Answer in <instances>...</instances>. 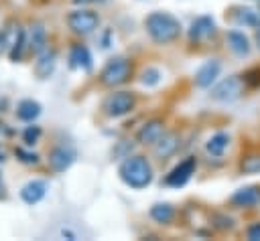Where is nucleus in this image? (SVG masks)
I'll return each instance as SVG.
<instances>
[{
  "instance_id": "9d476101",
  "label": "nucleus",
  "mask_w": 260,
  "mask_h": 241,
  "mask_svg": "<svg viewBox=\"0 0 260 241\" xmlns=\"http://www.w3.org/2000/svg\"><path fill=\"white\" fill-rule=\"evenodd\" d=\"M219 73H221V61L215 59V57H213V59H207V61L195 71V77H193L195 87H199V89H209V87L217 81Z\"/></svg>"
},
{
  "instance_id": "aec40b11",
  "label": "nucleus",
  "mask_w": 260,
  "mask_h": 241,
  "mask_svg": "<svg viewBox=\"0 0 260 241\" xmlns=\"http://www.w3.org/2000/svg\"><path fill=\"white\" fill-rule=\"evenodd\" d=\"M41 113H43V105L37 99H20L16 105V117L20 122L32 124Z\"/></svg>"
},
{
  "instance_id": "b1692460",
  "label": "nucleus",
  "mask_w": 260,
  "mask_h": 241,
  "mask_svg": "<svg viewBox=\"0 0 260 241\" xmlns=\"http://www.w3.org/2000/svg\"><path fill=\"white\" fill-rule=\"evenodd\" d=\"M160 77H162V73H160L156 67H146V69L140 73V83H142L144 87H156V85L160 83Z\"/></svg>"
},
{
  "instance_id": "7c9ffc66",
  "label": "nucleus",
  "mask_w": 260,
  "mask_h": 241,
  "mask_svg": "<svg viewBox=\"0 0 260 241\" xmlns=\"http://www.w3.org/2000/svg\"><path fill=\"white\" fill-rule=\"evenodd\" d=\"M75 6H85V4H91L93 0H71Z\"/></svg>"
},
{
  "instance_id": "6ab92c4d",
  "label": "nucleus",
  "mask_w": 260,
  "mask_h": 241,
  "mask_svg": "<svg viewBox=\"0 0 260 241\" xmlns=\"http://www.w3.org/2000/svg\"><path fill=\"white\" fill-rule=\"evenodd\" d=\"M225 43H228V47H230V51H232L234 55H238V57L250 55L252 45H250L248 36H246L242 30H230V32L225 34Z\"/></svg>"
},
{
  "instance_id": "2f4dec72",
  "label": "nucleus",
  "mask_w": 260,
  "mask_h": 241,
  "mask_svg": "<svg viewBox=\"0 0 260 241\" xmlns=\"http://www.w3.org/2000/svg\"><path fill=\"white\" fill-rule=\"evenodd\" d=\"M254 43H256V49L260 51V30H256V36H254Z\"/></svg>"
},
{
  "instance_id": "20e7f679",
  "label": "nucleus",
  "mask_w": 260,
  "mask_h": 241,
  "mask_svg": "<svg viewBox=\"0 0 260 241\" xmlns=\"http://www.w3.org/2000/svg\"><path fill=\"white\" fill-rule=\"evenodd\" d=\"M67 26L71 28V32L87 36L91 32L98 30L100 26V14L89 10V8H75L67 14Z\"/></svg>"
},
{
  "instance_id": "f3484780",
  "label": "nucleus",
  "mask_w": 260,
  "mask_h": 241,
  "mask_svg": "<svg viewBox=\"0 0 260 241\" xmlns=\"http://www.w3.org/2000/svg\"><path fill=\"white\" fill-rule=\"evenodd\" d=\"M230 200L238 209H252L260 203V188L258 186H242L232 194Z\"/></svg>"
},
{
  "instance_id": "1a4fd4ad",
  "label": "nucleus",
  "mask_w": 260,
  "mask_h": 241,
  "mask_svg": "<svg viewBox=\"0 0 260 241\" xmlns=\"http://www.w3.org/2000/svg\"><path fill=\"white\" fill-rule=\"evenodd\" d=\"M215 30H217V26H215L213 16L203 14V16H197V18L191 22L187 36H189V43L199 45V43H205L207 38H211V36L215 34Z\"/></svg>"
},
{
  "instance_id": "412c9836",
  "label": "nucleus",
  "mask_w": 260,
  "mask_h": 241,
  "mask_svg": "<svg viewBox=\"0 0 260 241\" xmlns=\"http://www.w3.org/2000/svg\"><path fill=\"white\" fill-rule=\"evenodd\" d=\"M228 146H230V134L217 132V134H213V136L205 142V152H207L209 156H213V158H219V156H223V152H225Z\"/></svg>"
},
{
  "instance_id": "dca6fc26",
  "label": "nucleus",
  "mask_w": 260,
  "mask_h": 241,
  "mask_svg": "<svg viewBox=\"0 0 260 241\" xmlns=\"http://www.w3.org/2000/svg\"><path fill=\"white\" fill-rule=\"evenodd\" d=\"M69 67L89 73L93 69V57L85 45H73L69 51Z\"/></svg>"
},
{
  "instance_id": "ddd939ff",
  "label": "nucleus",
  "mask_w": 260,
  "mask_h": 241,
  "mask_svg": "<svg viewBox=\"0 0 260 241\" xmlns=\"http://www.w3.org/2000/svg\"><path fill=\"white\" fill-rule=\"evenodd\" d=\"M55 67H57V51L55 49H45L37 55V61H35V75L39 79H49L53 73H55Z\"/></svg>"
},
{
  "instance_id": "cd10ccee",
  "label": "nucleus",
  "mask_w": 260,
  "mask_h": 241,
  "mask_svg": "<svg viewBox=\"0 0 260 241\" xmlns=\"http://www.w3.org/2000/svg\"><path fill=\"white\" fill-rule=\"evenodd\" d=\"M213 219H215V221H219V223H215V227H217V229H221V231L234 229V219H232V217H228V215H215Z\"/></svg>"
},
{
  "instance_id": "39448f33",
  "label": "nucleus",
  "mask_w": 260,
  "mask_h": 241,
  "mask_svg": "<svg viewBox=\"0 0 260 241\" xmlns=\"http://www.w3.org/2000/svg\"><path fill=\"white\" fill-rule=\"evenodd\" d=\"M134 105H136V97L132 91H114L104 99L102 109L108 117L118 119V117L128 115L134 109Z\"/></svg>"
},
{
  "instance_id": "423d86ee",
  "label": "nucleus",
  "mask_w": 260,
  "mask_h": 241,
  "mask_svg": "<svg viewBox=\"0 0 260 241\" xmlns=\"http://www.w3.org/2000/svg\"><path fill=\"white\" fill-rule=\"evenodd\" d=\"M244 91V81L242 77L238 75H230L221 81H217L211 91H209V97L215 99V101H221V103H230V101H236Z\"/></svg>"
},
{
  "instance_id": "4468645a",
  "label": "nucleus",
  "mask_w": 260,
  "mask_h": 241,
  "mask_svg": "<svg viewBox=\"0 0 260 241\" xmlns=\"http://www.w3.org/2000/svg\"><path fill=\"white\" fill-rule=\"evenodd\" d=\"M26 51V30L20 26H14L8 30V57L12 63H18Z\"/></svg>"
},
{
  "instance_id": "7ed1b4c3",
  "label": "nucleus",
  "mask_w": 260,
  "mask_h": 241,
  "mask_svg": "<svg viewBox=\"0 0 260 241\" xmlns=\"http://www.w3.org/2000/svg\"><path fill=\"white\" fill-rule=\"evenodd\" d=\"M130 75H132V63H130V59H126V57H114V59H110L104 65V69L100 73V81L106 87H118V85L126 83L130 79Z\"/></svg>"
},
{
  "instance_id": "393cba45",
  "label": "nucleus",
  "mask_w": 260,
  "mask_h": 241,
  "mask_svg": "<svg viewBox=\"0 0 260 241\" xmlns=\"http://www.w3.org/2000/svg\"><path fill=\"white\" fill-rule=\"evenodd\" d=\"M41 134H43V130H41V126H26L24 128V132H22V142H24V146L26 148H32L39 140H41Z\"/></svg>"
},
{
  "instance_id": "c85d7f7f",
  "label": "nucleus",
  "mask_w": 260,
  "mask_h": 241,
  "mask_svg": "<svg viewBox=\"0 0 260 241\" xmlns=\"http://www.w3.org/2000/svg\"><path fill=\"white\" fill-rule=\"evenodd\" d=\"M246 237H248L250 241H260V221H258V223H252V225L248 227Z\"/></svg>"
},
{
  "instance_id": "9b49d317",
  "label": "nucleus",
  "mask_w": 260,
  "mask_h": 241,
  "mask_svg": "<svg viewBox=\"0 0 260 241\" xmlns=\"http://www.w3.org/2000/svg\"><path fill=\"white\" fill-rule=\"evenodd\" d=\"M18 194H20L24 205H30V207L39 205L45 198V194H47V182L41 180V178H32V180H28V182H24L20 186Z\"/></svg>"
},
{
  "instance_id": "6e6552de",
  "label": "nucleus",
  "mask_w": 260,
  "mask_h": 241,
  "mask_svg": "<svg viewBox=\"0 0 260 241\" xmlns=\"http://www.w3.org/2000/svg\"><path fill=\"white\" fill-rule=\"evenodd\" d=\"M77 160V150L71 144H59L53 146L49 152V168L53 172H65L73 166V162Z\"/></svg>"
},
{
  "instance_id": "5701e85b",
  "label": "nucleus",
  "mask_w": 260,
  "mask_h": 241,
  "mask_svg": "<svg viewBox=\"0 0 260 241\" xmlns=\"http://www.w3.org/2000/svg\"><path fill=\"white\" fill-rule=\"evenodd\" d=\"M234 22L238 26H252V28H260V12L252 10V8H236L232 14Z\"/></svg>"
},
{
  "instance_id": "c756f323",
  "label": "nucleus",
  "mask_w": 260,
  "mask_h": 241,
  "mask_svg": "<svg viewBox=\"0 0 260 241\" xmlns=\"http://www.w3.org/2000/svg\"><path fill=\"white\" fill-rule=\"evenodd\" d=\"M6 198H8V190H6V182H4V176L0 170V200H6Z\"/></svg>"
},
{
  "instance_id": "473e14b6",
  "label": "nucleus",
  "mask_w": 260,
  "mask_h": 241,
  "mask_svg": "<svg viewBox=\"0 0 260 241\" xmlns=\"http://www.w3.org/2000/svg\"><path fill=\"white\" fill-rule=\"evenodd\" d=\"M4 160H6V152H4V148L0 146V164H2Z\"/></svg>"
},
{
  "instance_id": "72a5a7b5",
  "label": "nucleus",
  "mask_w": 260,
  "mask_h": 241,
  "mask_svg": "<svg viewBox=\"0 0 260 241\" xmlns=\"http://www.w3.org/2000/svg\"><path fill=\"white\" fill-rule=\"evenodd\" d=\"M258 12H260V6H258Z\"/></svg>"
},
{
  "instance_id": "4be33fe9",
  "label": "nucleus",
  "mask_w": 260,
  "mask_h": 241,
  "mask_svg": "<svg viewBox=\"0 0 260 241\" xmlns=\"http://www.w3.org/2000/svg\"><path fill=\"white\" fill-rule=\"evenodd\" d=\"M150 219L158 225H169L175 219V207L171 203H154L148 211Z\"/></svg>"
},
{
  "instance_id": "a211bd4d",
  "label": "nucleus",
  "mask_w": 260,
  "mask_h": 241,
  "mask_svg": "<svg viewBox=\"0 0 260 241\" xmlns=\"http://www.w3.org/2000/svg\"><path fill=\"white\" fill-rule=\"evenodd\" d=\"M179 150V136L175 132H165L156 142H154V154L158 160L171 158Z\"/></svg>"
},
{
  "instance_id": "f03ea898",
  "label": "nucleus",
  "mask_w": 260,
  "mask_h": 241,
  "mask_svg": "<svg viewBox=\"0 0 260 241\" xmlns=\"http://www.w3.org/2000/svg\"><path fill=\"white\" fill-rule=\"evenodd\" d=\"M118 174H120V180L134 188V190H142L146 188L152 178H154V170H152V164L148 162L146 156L142 154H134V156H126L120 166H118Z\"/></svg>"
},
{
  "instance_id": "0eeeda50",
  "label": "nucleus",
  "mask_w": 260,
  "mask_h": 241,
  "mask_svg": "<svg viewBox=\"0 0 260 241\" xmlns=\"http://www.w3.org/2000/svg\"><path fill=\"white\" fill-rule=\"evenodd\" d=\"M195 168H197V158H195V156L183 158L179 164H175V166L169 170V174L165 176V184L171 186V188H181V186H185V184L191 180V176L195 174Z\"/></svg>"
},
{
  "instance_id": "2eb2a0df",
  "label": "nucleus",
  "mask_w": 260,
  "mask_h": 241,
  "mask_svg": "<svg viewBox=\"0 0 260 241\" xmlns=\"http://www.w3.org/2000/svg\"><path fill=\"white\" fill-rule=\"evenodd\" d=\"M47 47H49L47 45V28L41 22L30 24L26 30V51H30L32 55H39Z\"/></svg>"
},
{
  "instance_id": "a878e982",
  "label": "nucleus",
  "mask_w": 260,
  "mask_h": 241,
  "mask_svg": "<svg viewBox=\"0 0 260 241\" xmlns=\"http://www.w3.org/2000/svg\"><path fill=\"white\" fill-rule=\"evenodd\" d=\"M244 174H260V154H250L240 164Z\"/></svg>"
},
{
  "instance_id": "bb28decb",
  "label": "nucleus",
  "mask_w": 260,
  "mask_h": 241,
  "mask_svg": "<svg viewBox=\"0 0 260 241\" xmlns=\"http://www.w3.org/2000/svg\"><path fill=\"white\" fill-rule=\"evenodd\" d=\"M14 154H16V158H18L20 162H24V164H39V154H37V152H30V150H26V148H16Z\"/></svg>"
},
{
  "instance_id": "f8f14e48",
  "label": "nucleus",
  "mask_w": 260,
  "mask_h": 241,
  "mask_svg": "<svg viewBox=\"0 0 260 241\" xmlns=\"http://www.w3.org/2000/svg\"><path fill=\"white\" fill-rule=\"evenodd\" d=\"M162 134H165V124H162V119L154 117V119H148V122H144V124L140 126L138 134H136V140H138V144H142V146H154V142H156Z\"/></svg>"
},
{
  "instance_id": "f704fd0d",
  "label": "nucleus",
  "mask_w": 260,
  "mask_h": 241,
  "mask_svg": "<svg viewBox=\"0 0 260 241\" xmlns=\"http://www.w3.org/2000/svg\"><path fill=\"white\" fill-rule=\"evenodd\" d=\"M0 128H2V124H0Z\"/></svg>"
},
{
  "instance_id": "f257e3e1",
  "label": "nucleus",
  "mask_w": 260,
  "mask_h": 241,
  "mask_svg": "<svg viewBox=\"0 0 260 241\" xmlns=\"http://www.w3.org/2000/svg\"><path fill=\"white\" fill-rule=\"evenodd\" d=\"M144 28H146L148 36L152 38V43H156V45H171L183 32L179 18L173 16L171 12H165V10L150 12L144 18Z\"/></svg>"
}]
</instances>
